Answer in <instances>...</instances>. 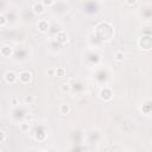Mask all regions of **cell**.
<instances>
[{"mask_svg":"<svg viewBox=\"0 0 152 152\" xmlns=\"http://www.w3.org/2000/svg\"><path fill=\"white\" fill-rule=\"evenodd\" d=\"M19 130L21 131V132H27L29 130H30V124L29 123H21V124H19Z\"/></svg>","mask_w":152,"mask_h":152,"instance_id":"cell-14","label":"cell"},{"mask_svg":"<svg viewBox=\"0 0 152 152\" xmlns=\"http://www.w3.org/2000/svg\"><path fill=\"white\" fill-rule=\"evenodd\" d=\"M56 39H57L58 43L64 44V43L68 42V34H67L66 31H59V32L57 34V36H56Z\"/></svg>","mask_w":152,"mask_h":152,"instance_id":"cell-6","label":"cell"},{"mask_svg":"<svg viewBox=\"0 0 152 152\" xmlns=\"http://www.w3.org/2000/svg\"><path fill=\"white\" fill-rule=\"evenodd\" d=\"M32 11H34L36 14H42V13L45 11V7L43 6L42 3L36 1V3H34V5H32Z\"/></svg>","mask_w":152,"mask_h":152,"instance_id":"cell-7","label":"cell"},{"mask_svg":"<svg viewBox=\"0 0 152 152\" xmlns=\"http://www.w3.org/2000/svg\"><path fill=\"white\" fill-rule=\"evenodd\" d=\"M55 74H56V68H49L46 70V75L48 76H55Z\"/></svg>","mask_w":152,"mask_h":152,"instance_id":"cell-16","label":"cell"},{"mask_svg":"<svg viewBox=\"0 0 152 152\" xmlns=\"http://www.w3.org/2000/svg\"><path fill=\"white\" fill-rule=\"evenodd\" d=\"M11 103H12L13 106H18V105H19V101H18L17 98H12V99H11Z\"/></svg>","mask_w":152,"mask_h":152,"instance_id":"cell-19","label":"cell"},{"mask_svg":"<svg viewBox=\"0 0 152 152\" xmlns=\"http://www.w3.org/2000/svg\"><path fill=\"white\" fill-rule=\"evenodd\" d=\"M34 101H35V96L34 95H25L24 96V102H25V105H32L34 103Z\"/></svg>","mask_w":152,"mask_h":152,"instance_id":"cell-13","label":"cell"},{"mask_svg":"<svg viewBox=\"0 0 152 152\" xmlns=\"http://www.w3.org/2000/svg\"><path fill=\"white\" fill-rule=\"evenodd\" d=\"M70 111H71V108H70V106H69L68 103H63V105H61V106H59V113H61V114H63V115L69 114V113H70Z\"/></svg>","mask_w":152,"mask_h":152,"instance_id":"cell-9","label":"cell"},{"mask_svg":"<svg viewBox=\"0 0 152 152\" xmlns=\"http://www.w3.org/2000/svg\"><path fill=\"white\" fill-rule=\"evenodd\" d=\"M18 80L20 81V83L27 84V83L31 82V80H32V73L29 71V70H24V71H21L18 75Z\"/></svg>","mask_w":152,"mask_h":152,"instance_id":"cell-1","label":"cell"},{"mask_svg":"<svg viewBox=\"0 0 152 152\" xmlns=\"http://www.w3.org/2000/svg\"><path fill=\"white\" fill-rule=\"evenodd\" d=\"M5 139H6V133L4 131H0V143L5 141Z\"/></svg>","mask_w":152,"mask_h":152,"instance_id":"cell-18","label":"cell"},{"mask_svg":"<svg viewBox=\"0 0 152 152\" xmlns=\"http://www.w3.org/2000/svg\"><path fill=\"white\" fill-rule=\"evenodd\" d=\"M138 44L141 49H145V50H150L151 48V38L147 36V37H141L139 38L138 41Z\"/></svg>","mask_w":152,"mask_h":152,"instance_id":"cell-4","label":"cell"},{"mask_svg":"<svg viewBox=\"0 0 152 152\" xmlns=\"http://www.w3.org/2000/svg\"><path fill=\"white\" fill-rule=\"evenodd\" d=\"M126 4L127 5H134V4H137V1H126Z\"/></svg>","mask_w":152,"mask_h":152,"instance_id":"cell-21","label":"cell"},{"mask_svg":"<svg viewBox=\"0 0 152 152\" xmlns=\"http://www.w3.org/2000/svg\"><path fill=\"white\" fill-rule=\"evenodd\" d=\"M99 95H100V99H101V100H103V101H109V100L113 98V92H112L111 88L105 87V88H102V89L100 90Z\"/></svg>","mask_w":152,"mask_h":152,"instance_id":"cell-2","label":"cell"},{"mask_svg":"<svg viewBox=\"0 0 152 152\" xmlns=\"http://www.w3.org/2000/svg\"><path fill=\"white\" fill-rule=\"evenodd\" d=\"M0 152H4V151H1V150H0Z\"/></svg>","mask_w":152,"mask_h":152,"instance_id":"cell-22","label":"cell"},{"mask_svg":"<svg viewBox=\"0 0 152 152\" xmlns=\"http://www.w3.org/2000/svg\"><path fill=\"white\" fill-rule=\"evenodd\" d=\"M7 24V19H6V17L3 14V13H0V26H5Z\"/></svg>","mask_w":152,"mask_h":152,"instance_id":"cell-15","label":"cell"},{"mask_svg":"<svg viewBox=\"0 0 152 152\" xmlns=\"http://www.w3.org/2000/svg\"><path fill=\"white\" fill-rule=\"evenodd\" d=\"M37 27L41 32H48V30H49V21L45 20V19H41L38 23H37Z\"/></svg>","mask_w":152,"mask_h":152,"instance_id":"cell-5","label":"cell"},{"mask_svg":"<svg viewBox=\"0 0 152 152\" xmlns=\"http://www.w3.org/2000/svg\"><path fill=\"white\" fill-rule=\"evenodd\" d=\"M55 76H57V77H64V76H66V69H64L63 67L56 68V74H55Z\"/></svg>","mask_w":152,"mask_h":152,"instance_id":"cell-11","label":"cell"},{"mask_svg":"<svg viewBox=\"0 0 152 152\" xmlns=\"http://www.w3.org/2000/svg\"><path fill=\"white\" fill-rule=\"evenodd\" d=\"M114 58L118 61V62H121V61L125 59V54L123 51H115L114 54Z\"/></svg>","mask_w":152,"mask_h":152,"instance_id":"cell-12","label":"cell"},{"mask_svg":"<svg viewBox=\"0 0 152 152\" xmlns=\"http://www.w3.org/2000/svg\"><path fill=\"white\" fill-rule=\"evenodd\" d=\"M42 4H43L44 7L45 6H52L55 4V1H52V0H44V1H42Z\"/></svg>","mask_w":152,"mask_h":152,"instance_id":"cell-17","label":"cell"},{"mask_svg":"<svg viewBox=\"0 0 152 152\" xmlns=\"http://www.w3.org/2000/svg\"><path fill=\"white\" fill-rule=\"evenodd\" d=\"M25 118H26V120L29 121V124H30V121H32V120H34V115H32V114H27Z\"/></svg>","mask_w":152,"mask_h":152,"instance_id":"cell-20","label":"cell"},{"mask_svg":"<svg viewBox=\"0 0 152 152\" xmlns=\"http://www.w3.org/2000/svg\"><path fill=\"white\" fill-rule=\"evenodd\" d=\"M41 152H45V151H41Z\"/></svg>","mask_w":152,"mask_h":152,"instance_id":"cell-23","label":"cell"},{"mask_svg":"<svg viewBox=\"0 0 152 152\" xmlns=\"http://www.w3.org/2000/svg\"><path fill=\"white\" fill-rule=\"evenodd\" d=\"M4 78H5V81H6L7 83L13 84V83H16V82L18 81V75H17L14 71L9 70V71H6V73L4 74Z\"/></svg>","mask_w":152,"mask_h":152,"instance_id":"cell-3","label":"cell"},{"mask_svg":"<svg viewBox=\"0 0 152 152\" xmlns=\"http://www.w3.org/2000/svg\"><path fill=\"white\" fill-rule=\"evenodd\" d=\"M61 90H62L63 93H70L71 92V86L69 82H64L61 84Z\"/></svg>","mask_w":152,"mask_h":152,"instance_id":"cell-10","label":"cell"},{"mask_svg":"<svg viewBox=\"0 0 152 152\" xmlns=\"http://www.w3.org/2000/svg\"><path fill=\"white\" fill-rule=\"evenodd\" d=\"M12 54H13V49L10 45H5L0 49V55L4 57H10V56H12Z\"/></svg>","mask_w":152,"mask_h":152,"instance_id":"cell-8","label":"cell"}]
</instances>
